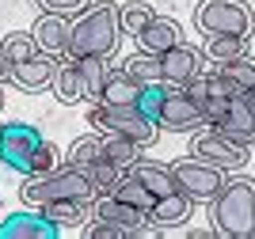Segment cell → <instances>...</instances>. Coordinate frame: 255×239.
Listing matches in <instances>:
<instances>
[{"label":"cell","mask_w":255,"mask_h":239,"mask_svg":"<svg viewBox=\"0 0 255 239\" xmlns=\"http://www.w3.org/2000/svg\"><path fill=\"white\" fill-rule=\"evenodd\" d=\"M194 27L202 31V38H213V34L252 38L255 34V11L248 8L244 0H198Z\"/></svg>","instance_id":"obj_4"},{"label":"cell","mask_w":255,"mask_h":239,"mask_svg":"<svg viewBox=\"0 0 255 239\" xmlns=\"http://www.w3.org/2000/svg\"><path fill=\"white\" fill-rule=\"evenodd\" d=\"M179 42H183V27L171 19V15H156V19L137 34V46L145 53H156V57H160V53H168L171 46H179Z\"/></svg>","instance_id":"obj_16"},{"label":"cell","mask_w":255,"mask_h":239,"mask_svg":"<svg viewBox=\"0 0 255 239\" xmlns=\"http://www.w3.org/2000/svg\"><path fill=\"white\" fill-rule=\"evenodd\" d=\"M111 194H115V198H122V201H129V205H137V209H145V213H152V205H156V194H152L141 178H133L129 171H126V178H122Z\"/></svg>","instance_id":"obj_26"},{"label":"cell","mask_w":255,"mask_h":239,"mask_svg":"<svg viewBox=\"0 0 255 239\" xmlns=\"http://www.w3.org/2000/svg\"><path fill=\"white\" fill-rule=\"evenodd\" d=\"M42 213L57 224V228H80V224H88V220L96 217V201H50V205H42Z\"/></svg>","instance_id":"obj_20"},{"label":"cell","mask_w":255,"mask_h":239,"mask_svg":"<svg viewBox=\"0 0 255 239\" xmlns=\"http://www.w3.org/2000/svg\"><path fill=\"white\" fill-rule=\"evenodd\" d=\"M156 125L164 133H198V129L210 125V122H206V110L198 106V99H194L187 87L168 83V95H164V103H160Z\"/></svg>","instance_id":"obj_7"},{"label":"cell","mask_w":255,"mask_h":239,"mask_svg":"<svg viewBox=\"0 0 255 239\" xmlns=\"http://www.w3.org/2000/svg\"><path fill=\"white\" fill-rule=\"evenodd\" d=\"M76 65H80V80H84L88 103H99L103 83H107V76H111V57H76Z\"/></svg>","instance_id":"obj_23"},{"label":"cell","mask_w":255,"mask_h":239,"mask_svg":"<svg viewBox=\"0 0 255 239\" xmlns=\"http://www.w3.org/2000/svg\"><path fill=\"white\" fill-rule=\"evenodd\" d=\"M88 122L96 125L99 133H118V137H133L149 148L156 141L160 125L152 122L141 106H118V103H92L88 110Z\"/></svg>","instance_id":"obj_5"},{"label":"cell","mask_w":255,"mask_h":239,"mask_svg":"<svg viewBox=\"0 0 255 239\" xmlns=\"http://www.w3.org/2000/svg\"><path fill=\"white\" fill-rule=\"evenodd\" d=\"M152 19H156V8L145 4V0H129V4H122V31L133 34V38H137Z\"/></svg>","instance_id":"obj_29"},{"label":"cell","mask_w":255,"mask_h":239,"mask_svg":"<svg viewBox=\"0 0 255 239\" xmlns=\"http://www.w3.org/2000/svg\"><path fill=\"white\" fill-rule=\"evenodd\" d=\"M107 133H88V137H76L73 145H69V156H65V163L80 167V171H88V167H96L99 159H107Z\"/></svg>","instance_id":"obj_22"},{"label":"cell","mask_w":255,"mask_h":239,"mask_svg":"<svg viewBox=\"0 0 255 239\" xmlns=\"http://www.w3.org/2000/svg\"><path fill=\"white\" fill-rule=\"evenodd\" d=\"M122 42V4L96 0L92 8L73 15L69 57H111Z\"/></svg>","instance_id":"obj_1"},{"label":"cell","mask_w":255,"mask_h":239,"mask_svg":"<svg viewBox=\"0 0 255 239\" xmlns=\"http://www.w3.org/2000/svg\"><path fill=\"white\" fill-rule=\"evenodd\" d=\"M206 61V50L191 46V42H179V46H171L168 53H160V73H164V83H175V87H187L194 76H202Z\"/></svg>","instance_id":"obj_10"},{"label":"cell","mask_w":255,"mask_h":239,"mask_svg":"<svg viewBox=\"0 0 255 239\" xmlns=\"http://www.w3.org/2000/svg\"><path fill=\"white\" fill-rule=\"evenodd\" d=\"M84 236H88V239H126L129 232L118 228V224H111V220H99V217H96V220L84 228Z\"/></svg>","instance_id":"obj_34"},{"label":"cell","mask_w":255,"mask_h":239,"mask_svg":"<svg viewBox=\"0 0 255 239\" xmlns=\"http://www.w3.org/2000/svg\"><path fill=\"white\" fill-rule=\"evenodd\" d=\"M122 69H126V73L133 76L141 87H145V83H160V80H164V73H160V57H156V53H145V50L133 53Z\"/></svg>","instance_id":"obj_28"},{"label":"cell","mask_w":255,"mask_h":239,"mask_svg":"<svg viewBox=\"0 0 255 239\" xmlns=\"http://www.w3.org/2000/svg\"><path fill=\"white\" fill-rule=\"evenodd\" d=\"M53 167H61V152H57V145H53V141H42V145L34 148L31 171H27V175H46V171H53Z\"/></svg>","instance_id":"obj_32"},{"label":"cell","mask_w":255,"mask_h":239,"mask_svg":"<svg viewBox=\"0 0 255 239\" xmlns=\"http://www.w3.org/2000/svg\"><path fill=\"white\" fill-rule=\"evenodd\" d=\"M171 171H175V182H179V190L187 194L191 201H198V205H210L217 194H221L225 178H229V171L217 163H210V159L202 156H179L171 159Z\"/></svg>","instance_id":"obj_6"},{"label":"cell","mask_w":255,"mask_h":239,"mask_svg":"<svg viewBox=\"0 0 255 239\" xmlns=\"http://www.w3.org/2000/svg\"><path fill=\"white\" fill-rule=\"evenodd\" d=\"M57 65H61V57L38 53V57H31V61L11 65V76H8V83H15V87H19V91H27V95L50 91V87H53V76H57Z\"/></svg>","instance_id":"obj_12"},{"label":"cell","mask_w":255,"mask_h":239,"mask_svg":"<svg viewBox=\"0 0 255 239\" xmlns=\"http://www.w3.org/2000/svg\"><path fill=\"white\" fill-rule=\"evenodd\" d=\"M213 125H217L225 137H233L236 145L255 148V103L248 99V95H233L229 110H225Z\"/></svg>","instance_id":"obj_14"},{"label":"cell","mask_w":255,"mask_h":239,"mask_svg":"<svg viewBox=\"0 0 255 239\" xmlns=\"http://www.w3.org/2000/svg\"><path fill=\"white\" fill-rule=\"evenodd\" d=\"M141 99V83L126 73V69H111L103 83V95H99V103H118V106H137Z\"/></svg>","instance_id":"obj_21"},{"label":"cell","mask_w":255,"mask_h":239,"mask_svg":"<svg viewBox=\"0 0 255 239\" xmlns=\"http://www.w3.org/2000/svg\"><path fill=\"white\" fill-rule=\"evenodd\" d=\"M42 11H57V15H80L84 8H92V0H38Z\"/></svg>","instance_id":"obj_35"},{"label":"cell","mask_w":255,"mask_h":239,"mask_svg":"<svg viewBox=\"0 0 255 239\" xmlns=\"http://www.w3.org/2000/svg\"><path fill=\"white\" fill-rule=\"evenodd\" d=\"M11 76V61H8V53H4V46H0V83Z\"/></svg>","instance_id":"obj_36"},{"label":"cell","mask_w":255,"mask_h":239,"mask_svg":"<svg viewBox=\"0 0 255 239\" xmlns=\"http://www.w3.org/2000/svg\"><path fill=\"white\" fill-rule=\"evenodd\" d=\"M0 133H4V125H0Z\"/></svg>","instance_id":"obj_39"},{"label":"cell","mask_w":255,"mask_h":239,"mask_svg":"<svg viewBox=\"0 0 255 239\" xmlns=\"http://www.w3.org/2000/svg\"><path fill=\"white\" fill-rule=\"evenodd\" d=\"M96 217L99 220H111L118 228H126L129 236H141V232H156V224L149 220V213L137 205H129V201L115 198V194H99L96 198Z\"/></svg>","instance_id":"obj_13"},{"label":"cell","mask_w":255,"mask_h":239,"mask_svg":"<svg viewBox=\"0 0 255 239\" xmlns=\"http://www.w3.org/2000/svg\"><path fill=\"white\" fill-rule=\"evenodd\" d=\"M164 95H168V83H164V80H160V83H145V87H141L137 106L152 118V122H156V114H160V103H164Z\"/></svg>","instance_id":"obj_33"},{"label":"cell","mask_w":255,"mask_h":239,"mask_svg":"<svg viewBox=\"0 0 255 239\" xmlns=\"http://www.w3.org/2000/svg\"><path fill=\"white\" fill-rule=\"evenodd\" d=\"M217 69H221V76H229L244 95L255 87V57H236V61H225V65H217Z\"/></svg>","instance_id":"obj_30"},{"label":"cell","mask_w":255,"mask_h":239,"mask_svg":"<svg viewBox=\"0 0 255 239\" xmlns=\"http://www.w3.org/2000/svg\"><path fill=\"white\" fill-rule=\"evenodd\" d=\"M96 201L99 190L96 182H92V175L88 171H80V167L73 163H61L53 167V171H46V175H27V182L19 186V201L31 209H42L50 205V201Z\"/></svg>","instance_id":"obj_3"},{"label":"cell","mask_w":255,"mask_h":239,"mask_svg":"<svg viewBox=\"0 0 255 239\" xmlns=\"http://www.w3.org/2000/svg\"><path fill=\"white\" fill-rule=\"evenodd\" d=\"M0 46H4V53H8L11 65L31 61V57L42 53V46H38V38H34V31H15V34H8V38L0 42Z\"/></svg>","instance_id":"obj_27"},{"label":"cell","mask_w":255,"mask_h":239,"mask_svg":"<svg viewBox=\"0 0 255 239\" xmlns=\"http://www.w3.org/2000/svg\"><path fill=\"white\" fill-rule=\"evenodd\" d=\"M206 57L213 65L236 61V57H248V38H233V34H213L206 38Z\"/></svg>","instance_id":"obj_24"},{"label":"cell","mask_w":255,"mask_h":239,"mask_svg":"<svg viewBox=\"0 0 255 239\" xmlns=\"http://www.w3.org/2000/svg\"><path fill=\"white\" fill-rule=\"evenodd\" d=\"M129 175L141 178V182H145V186H149L156 198H168V194H175V190H179L171 163H160V159H145V156H141L137 163L129 167Z\"/></svg>","instance_id":"obj_17"},{"label":"cell","mask_w":255,"mask_h":239,"mask_svg":"<svg viewBox=\"0 0 255 239\" xmlns=\"http://www.w3.org/2000/svg\"><path fill=\"white\" fill-rule=\"evenodd\" d=\"M103 145H107V159L118 163V167H126V171L141 159V148H145L141 141H133V137H118V133H107Z\"/></svg>","instance_id":"obj_25"},{"label":"cell","mask_w":255,"mask_h":239,"mask_svg":"<svg viewBox=\"0 0 255 239\" xmlns=\"http://www.w3.org/2000/svg\"><path fill=\"white\" fill-rule=\"evenodd\" d=\"M34 38L50 57H69V38H73V15H57V11H42L34 19Z\"/></svg>","instance_id":"obj_15"},{"label":"cell","mask_w":255,"mask_h":239,"mask_svg":"<svg viewBox=\"0 0 255 239\" xmlns=\"http://www.w3.org/2000/svg\"><path fill=\"white\" fill-rule=\"evenodd\" d=\"M210 224L229 239H255V178L229 175L210 201Z\"/></svg>","instance_id":"obj_2"},{"label":"cell","mask_w":255,"mask_h":239,"mask_svg":"<svg viewBox=\"0 0 255 239\" xmlns=\"http://www.w3.org/2000/svg\"><path fill=\"white\" fill-rule=\"evenodd\" d=\"M194 205H198V201H191L183 190H175V194H168V198H156L149 220L156 224V228H175V224H187V220L194 217Z\"/></svg>","instance_id":"obj_18"},{"label":"cell","mask_w":255,"mask_h":239,"mask_svg":"<svg viewBox=\"0 0 255 239\" xmlns=\"http://www.w3.org/2000/svg\"><path fill=\"white\" fill-rule=\"evenodd\" d=\"M46 137L34 129L31 122H4V133H0V163L27 175L31 171V156L34 148L42 145Z\"/></svg>","instance_id":"obj_9"},{"label":"cell","mask_w":255,"mask_h":239,"mask_svg":"<svg viewBox=\"0 0 255 239\" xmlns=\"http://www.w3.org/2000/svg\"><path fill=\"white\" fill-rule=\"evenodd\" d=\"M191 152L202 156V159H210V163H217V167H225V171H240V167L248 163V156H252V148L236 145L233 137H225L217 125H202V129L194 133Z\"/></svg>","instance_id":"obj_8"},{"label":"cell","mask_w":255,"mask_h":239,"mask_svg":"<svg viewBox=\"0 0 255 239\" xmlns=\"http://www.w3.org/2000/svg\"><path fill=\"white\" fill-rule=\"evenodd\" d=\"M53 99L61 106H73V103H84V80H80V65H76V57H61V65H57V76H53Z\"/></svg>","instance_id":"obj_19"},{"label":"cell","mask_w":255,"mask_h":239,"mask_svg":"<svg viewBox=\"0 0 255 239\" xmlns=\"http://www.w3.org/2000/svg\"><path fill=\"white\" fill-rule=\"evenodd\" d=\"M57 224L46 217L42 209H19L0 220V239H57Z\"/></svg>","instance_id":"obj_11"},{"label":"cell","mask_w":255,"mask_h":239,"mask_svg":"<svg viewBox=\"0 0 255 239\" xmlns=\"http://www.w3.org/2000/svg\"><path fill=\"white\" fill-rule=\"evenodd\" d=\"M88 175H92V182H96V190L99 194H111V190L126 178V167H118V163H111V159H99L96 167H88Z\"/></svg>","instance_id":"obj_31"},{"label":"cell","mask_w":255,"mask_h":239,"mask_svg":"<svg viewBox=\"0 0 255 239\" xmlns=\"http://www.w3.org/2000/svg\"><path fill=\"white\" fill-rule=\"evenodd\" d=\"M0 110H4V91H0Z\"/></svg>","instance_id":"obj_38"},{"label":"cell","mask_w":255,"mask_h":239,"mask_svg":"<svg viewBox=\"0 0 255 239\" xmlns=\"http://www.w3.org/2000/svg\"><path fill=\"white\" fill-rule=\"evenodd\" d=\"M248 99H252V103H255V87H252V91H248Z\"/></svg>","instance_id":"obj_37"}]
</instances>
